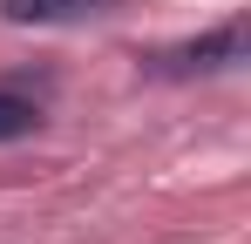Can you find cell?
I'll list each match as a JSON object with an SVG mask.
<instances>
[{
	"mask_svg": "<svg viewBox=\"0 0 251 244\" xmlns=\"http://www.w3.org/2000/svg\"><path fill=\"white\" fill-rule=\"evenodd\" d=\"M116 0H0V14L14 27H68V21H88V14H109Z\"/></svg>",
	"mask_w": 251,
	"mask_h": 244,
	"instance_id": "obj_2",
	"label": "cell"
},
{
	"mask_svg": "<svg viewBox=\"0 0 251 244\" xmlns=\"http://www.w3.org/2000/svg\"><path fill=\"white\" fill-rule=\"evenodd\" d=\"M238 61H245V27L224 21V27H210V34H197V41L156 48L143 68L156 81H190V75H224V68H238Z\"/></svg>",
	"mask_w": 251,
	"mask_h": 244,
	"instance_id": "obj_1",
	"label": "cell"
},
{
	"mask_svg": "<svg viewBox=\"0 0 251 244\" xmlns=\"http://www.w3.org/2000/svg\"><path fill=\"white\" fill-rule=\"evenodd\" d=\"M41 129V88L27 81H0V143H21Z\"/></svg>",
	"mask_w": 251,
	"mask_h": 244,
	"instance_id": "obj_3",
	"label": "cell"
}]
</instances>
